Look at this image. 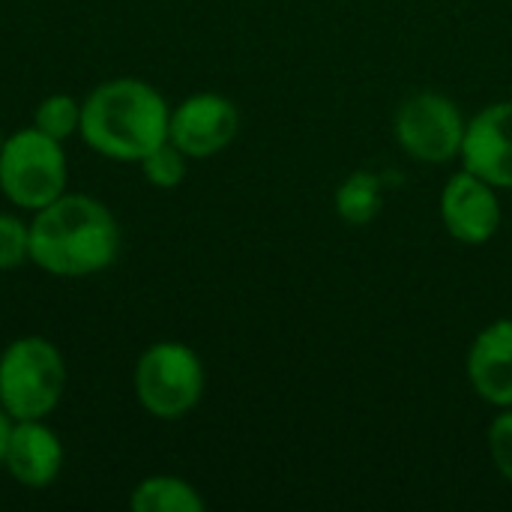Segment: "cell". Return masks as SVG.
<instances>
[{
	"label": "cell",
	"instance_id": "8992f818",
	"mask_svg": "<svg viewBox=\"0 0 512 512\" xmlns=\"http://www.w3.org/2000/svg\"><path fill=\"white\" fill-rule=\"evenodd\" d=\"M396 135L414 159L447 162L462 153L465 120L453 99L441 93H417L399 108Z\"/></svg>",
	"mask_w": 512,
	"mask_h": 512
},
{
	"label": "cell",
	"instance_id": "9a60e30c",
	"mask_svg": "<svg viewBox=\"0 0 512 512\" xmlns=\"http://www.w3.org/2000/svg\"><path fill=\"white\" fill-rule=\"evenodd\" d=\"M186 153L177 147V144H171V141H162L156 150H150L138 165H141V171H144V177L153 183V186H159V189H174V186H180L183 183V177H186Z\"/></svg>",
	"mask_w": 512,
	"mask_h": 512
},
{
	"label": "cell",
	"instance_id": "4fadbf2b",
	"mask_svg": "<svg viewBox=\"0 0 512 512\" xmlns=\"http://www.w3.org/2000/svg\"><path fill=\"white\" fill-rule=\"evenodd\" d=\"M336 210L351 225H366L381 210V183L369 171L351 174L336 192Z\"/></svg>",
	"mask_w": 512,
	"mask_h": 512
},
{
	"label": "cell",
	"instance_id": "8fae6325",
	"mask_svg": "<svg viewBox=\"0 0 512 512\" xmlns=\"http://www.w3.org/2000/svg\"><path fill=\"white\" fill-rule=\"evenodd\" d=\"M468 375L480 399L512 408V321L483 330L468 357Z\"/></svg>",
	"mask_w": 512,
	"mask_h": 512
},
{
	"label": "cell",
	"instance_id": "2e32d148",
	"mask_svg": "<svg viewBox=\"0 0 512 512\" xmlns=\"http://www.w3.org/2000/svg\"><path fill=\"white\" fill-rule=\"evenodd\" d=\"M30 261V222L0 213V270H12Z\"/></svg>",
	"mask_w": 512,
	"mask_h": 512
},
{
	"label": "cell",
	"instance_id": "ac0fdd59",
	"mask_svg": "<svg viewBox=\"0 0 512 512\" xmlns=\"http://www.w3.org/2000/svg\"><path fill=\"white\" fill-rule=\"evenodd\" d=\"M12 426H15V420L0 408V465H3V456H6V444H9Z\"/></svg>",
	"mask_w": 512,
	"mask_h": 512
},
{
	"label": "cell",
	"instance_id": "d6986e66",
	"mask_svg": "<svg viewBox=\"0 0 512 512\" xmlns=\"http://www.w3.org/2000/svg\"><path fill=\"white\" fill-rule=\"evenodd\" d=\"M0 147H3V132H0Z\"/></svg>",
	"mask_w": 512,
	"mask_h": 512
},
{
	"label": "cell",
	"instance_id": "e0dca14e",
	"mask_svg": "<svg viewBox=\"0 0 512 512\" xmlns=\"http://www.w3.org/2000/svg\"><path fill=\"white\" fill-rule=\"evenodd\" d=\"M489 453L498 465V471L512 483V411L501 414L489 429Z\"/></svg>",
	"mask_w": 512,
	"mask_h": 512
},
{
	"label": "cell",
	"instance_id": "7c38bea8",
	"mask_svg": "<svg viewBox=\"0 0 512 512\" xmlns=\"http://www.w3.org/2000/svg\"><path fill=\"white\" fill-rule=\"evenodd\" d=\"M129 507L135 512H201L204 498L180 477H147L132 489Z\"/></svg>",
	"mask_w": 512,
	"mask_h": 512
},
{
	"label": "cell",
	"instance_id": "277c9868",
	"mask_svg": "<svg viewBox=\"0 0 512 512\" xmlns=\"http://www.w3.org/2000/svg\"><path fill=\"white\" fill-rule=\"evenodd\" d=\"M0 189L21 210H42L66 192L63 141L36 126L18 129L0 147Z\"/></svg>",
	"mask_w": 512,
	"mask_h": 512
},
{
	"label": "cell",
	"instance_id": "30bf717a",
	"mask_svg": "<svg viewBox=\"0 0 512 512\" xmlns=\"http://www.w3.org/2000/svg\"><path fill=\"white\" fill-rule=\"evenodd\" d=\"M3 465L15 483L27 489H45L63 468V444L42 420H15Z\"/></svg>",
	"mask_w": 512,
	"mask_h": 512
},
{
	"label": "cell",
	"instance_id": "5bb4252c",
	"mask_svg": "<svg viewBox=\"0 0 512 512\" xmlns=\"http://www.w3.org/2000/svg\"><path fill=\"white\" fill-rule=\"evenodd\" d=\"M33 126L54 141H66L69 135L81 132V102L66 93L45 96L33 111Z\"/></svg>",
	"mask_w": 512,
	"mask_h": 512
},
{
	"label": "cell",
	"instance_id": "7a4b0ae2",
	"mask_svg": "<svg viewBox=\"0 0 512 512\" xmlns=\"http://www.w3.org/2000/svg\"><path fill=\"white\" fill-rule=\"evenodd\" d=\"M171 108L141 78H111L81 102V138L105 159L141 162L168 141Z\"/></svg>",
	"mask_w": 512,
	"mask_h": 512
},
{
	"label": "cell",
	"instance_id": "6da1fadb",
	"mask_svg": "<svg viewBox=\"0 0 512 512\" xmlns=\"http://www.w3.org/2000/svg\"><path fill=\"white\" fill-rule=\"evenodd\" d=\"M120 252L114 213L81 192H63L30 222V261L57 279H84L111 267Z\"/></svg>",
	"mask_w": 512,
	"mask_h": 512
},
{
	"label": "cell",
	"instance_id": "9c48e42d",
	"mask_svg": "<svg viewBox=\"0 0 512 512\" xmlns=\"http://www.w3.org/2000/svg\"><path fill=\"white\" fill-rule=\"evenodd\" d=\"M441 216L447 231L462 243H486L501 225V207L495 186L465 171L456 174L441 198Z\"/></svg>",
	"mask_w": 512,
	"mask_h": 512
},
{
	"label": "cell",
	"instance_id": "3957f363",
	"mask_svg": "<svg viewBox=\"0 0 512 512\" xmlns=\"http://www.w3.org/2000/svg\"><path fill=\"white\" fill-rule=\"evenodd\" d=\"M66 390V363L54 342L21 336L0 354V408L12 420H45Z\"/></svg>",
	"mask_w": 512,
	"mask_h": 512
},
{
	"label": "cell",
	"instance_id": "5b68a950",
	"mask_svg": "<svg viewBox=\"0 0 512 512\" xmlns=\"http://www.w3.org/2000/svg\"><path fill=\"white\" fill-rule=\"evenodd\" d=\"M204 393V366L183 342L150 345L135 366V396L150 417L180 420Z\"/></svg>",
	"mask_w": 512,
	"mask_h": 512
},
{
	"label": "cell",
	"instance_id": "ba28073f",
	"mask_svg": "<svg viewBox=\"0 0 512 512\" xmlns=\"http://www.w3.org/2000/svg\"><path fill=\"white\" fill-rule=\"evenodd\" d=\"M465 168L492 186L512 189V102L480 111L465 126Z\"/></svg>",
	"mask_w": 512,
	"mask_h": 512
},
{
	"label": "cell",
	"instance_id": "52a82bcc",
	"mask_svg": "<svg viewBox=\"0 0 512 512\" xmlns=\"http://www.w3.org/2000/svg\"><path fill=\"white\" fill-rule=\"evenodd\" d=\"M240 129V114L231 99L219 93H195L171 111L168 141L189 159H207L222 153Z\"/></svg>",
	"mask_w": 512,
	"mask_h": 512
}]
</instances>
